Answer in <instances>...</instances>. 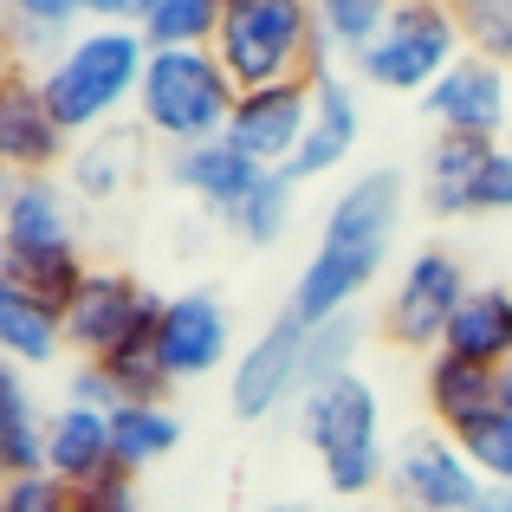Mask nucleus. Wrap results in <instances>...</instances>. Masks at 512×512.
<instances>
[{
    "label": "nucleus",
    "mask_w": 512,
    "mask_h": 512,
    "mask_svg": "<svg viewBox=\"0 0 512 512\" xmlns=\"http://www.w3.org/2000/svg\"><path fill=\"white\" fill-rule=\"evenodd\" d=\"M402 214H409V175L402 169H363L357 182H344V195L325 208L312 260L292 279L286 312L305 331L350 318V305L383 279V260L402 234Z\"/></svg>",
    "instance_id": "obj_1"
},
{
    "label": "nucleus",
    "mask_w": 512,
    "mask_h": 512,
    "mask_svg": "<svg viewBox=\"0 0 512 512\" xmlns=\"http://www.w3.org/2000/svg\"><path fill=\"white\" fill-rule=\"evenodd\" d=\"M143 59L150 46L137 39V26H111V20H85V33L46 65L33 72L39 98H46L52 124L72 143L117 130V117L137 111V85H143Z\"/></svg>",
    "instance_id": "obj_2"
},
{
    "label": "nucleus",
    "mask_w": 512,
    "mask_h": 512,
    "mask_svg": "<svg viewBox=\"0 0 512 512\" xmlns=\"http://www.w3.org/2000/svg\"><path fill=\"white\" fill-rule=\"evenodd\" d=\"M292 409H299V441L318 454L325 493H338V500H370V493L389 487L383 396H376V383L363 370L305 389Z\"/></svg>",
    "instance_id": "obj_3"
},
{
    "label": "nucleus",
    "mask_w": 512,
    "mask_h": 512,
    "mask_svg": "<svg viewBox=\"0 0 512 512\" xmlns=\"http://www.w3.org/2000/svg\"><path fill=\"white\" fill-rule=\"evenodd\" d=\"M214 59L227 65V78L240 91L338 72L325 39H318V13L305 0H221Z\"/></svg>",
    "instance_id": "obj_4"
},
{
    "label": "nucleus",
    "mask_w": 512,
    "mask_h": 512,
    "mask_svg": "<svg viewBox=\"0 0 512 512\" xmlns=\"http://www.w3.org/2000/svg\"><path fill=\"white\" fill-rule=\"evenodd\" d=\"M0 273H13L20 286H33L39 299H52L65 312V299L78 292V279L91 273V260L78 253V214L72 188L59 175L20 182L0 214Z\"/></svg>",
    "instance_id": "obj_5"
},
{
    "label": "nucleus",
    "mask_w": 512,
    "mask_h": 512,
    "mask_svg": "<svg viewBox=\"0 0 512 512\" xmlns=\"http://www.w3.org/2000/svg\"><path fill=\"white\" fill-rule=\"evenodd\" d=\"M240 85L227 78V65L208 52H150L143 59V85H137V130L175 150L227 137Z\"/></svg>",
    "instance_id": "obj_6"
},
{
    "label": "nucleus",
    "mask_w": 512,
    "mask_h": 512,
    "mask_svg": "<svg viewBox=\"0 0 512 512\" xmlns=\"http://www.w3.org/2000/svg\"><path fill=\"white\" fill-rule=\"evenodd\" d=\"M461 52V13L435 7V0H402V7H389L376 46L350 72H357V85L389 91V98H428Z\"/></svg>",
    "instance_id": "obj_7"
},
{
    "label": "nucleus",
    "mask_w": 512,
    "mask_h": 512,
    "mask_svg": "<svg viewBox=\"0 0 512 512\" xmlns=\"http://www.w3.org/2000/svg\"><path fill=\"white\" fill-rule=\"evenodd\" d=\"M474 279H467V260L454 247H415L409 260L396 266L389 279V299H383V338L396 350H422L435 357L441 338H448L454 312L467 305Z\"/></svg>",
    "instance_id": "obj_8"
},
{
    "label": "nucleus",
    "mask_w": 512,
    "mask_h": 512,
    "mask_svg": "<svg viewBox=\"0 0 512 512\" xmlns=\"http://www.w3.org/2000/svg\"><path fill=\"white\" fill-rule=\"evenodd\" d=\"M156 318H163V299H156L137 273H124V266H91V273L78 279V292L65 299V350H72L78 363H98V357H111L117 344H130L143 325H156Z\"/></svg>",
    "instance_id": "obj_9"
},
{
    "label": "nucleus",
    "mask_w": 512,
    "mask_h": 512,
    "mask_svg": "<svg viewBox=\"0 0 512 512\" xmlns=\"http://www.w3.org/2000/svg\"><path fill=\"white\" fill-rule=\"evenodd\" d=\"M422 208L441 214V221H461V214H512L506 143L435 137L422 156Z\"/></svg>",
    "instance_id": "obj_10"
},
{
    "label": "nucleus",
    "mask_w": 512,
    "mask_h": 512,
    "mask_svg": "<svg viewBox=\"0 0 512 512\" xmlns=\"http://www.w3.org/2000/svg\"><path fill=\"white\" fill-rule=\"evenodd\" d=\"M480 493H487V480L474 474L461 441H448L441 428L389 448V500H396V512H474Z\"/></svg>",
    "instance_id": "obj_11"
},
{
    "label": "nucleus",
    "mask_w": 512,
    "mask_h": 512,
    "mask_svg": "<svg viewBox=\"0 0 512 512\" xmlns=\"http://www.w3.org/2000/svg\"><path fill=\"white\" fill-rule=\"evenodd\" d=\"M305 344H312V331L292 312H279L273 325L234 357V370H227V409H234L240 422H266L273 409L299 402L305 396Z\"/></svg>",
    "instance_id": "obj_12"
},
{
    "label": "nucleus",
    "mask_w": 512,
    "mask_h": 512,
    "mask_svg": "<svg viewBox=\"0 0 512 512\" xmlns=\"http://www.w3.org/2000/svg\"><path fill=\"white\" fill-rule=\"evenodd\" d=\"M234 312L214 292H175L163 299L156 318V363H163L169 389L175 383H201L214 370H234Z\"/></svg>",
    "instance_id": "obj_13"
},
{
    "label": "nucleus",
    "mask_w": 512,
    "mask_h": 512,
    "mask_svg": "<svg viewBox=\"0 0 512 512\" xmlns=\"http://www.w3.org/2000/svg\"><path fill=\"white\" fill-rule=\"evenodd\" d=\"M422 111L435 117V137H474V143H506L512 130V72L493 59H461L441 72V85L422 98Z\"/></svg>",
    "instance_id": "obj_14"
},
{
    "label": "nucleus",
    "mask_w": 512,
    "mask_h": 512,
    "mask_svg": "<svg viewBox=\"0 0 512 512\" xmlns=\"http://www.w3.org/2000/svg\"><path fill=\"white\" fill-rule=\"evenodd\" d=\"M305 124H312V78H286V85L240 91L234 117H227V143L260 169H292Z\"/></svg>",
    "instance_id": "obj_15"
},
{
    "label": "nucleus",
    "mask_w": 512,
    "mask_h": 512,
    "mask_svg": "<svg viewBox=\"0 0 512 512\" xmlns=\"http://www.w3.org/2000/svg\"><path fill=\"white\" fill-rule=\"evenodd\" d=\"M65 156H72V137L52 124L33 72L7 78L0 85V169H13L20 182H39V175H59Z\"/></svg>",
    "instance_id": "obj_16"
},
{
    "label": "nucleus",
    "mask_w": 512,
    "mask_h": 512,
    "mask_svg": "<svg viewBox=\"0 0 512 512\" xmlns=\"http://www.w3.org/2000/svg\"><path fill=\"white\" fill-rule=\"evenodd\" d=\"M363 143V91L350 72H325L312 78V124H305V143L292 156V182H318V175L344 169Z\"/></svg>",
    "instance_id": "obj_17"
},
{
    "label": "nucleus",
    "mask_w": 512,
    "mask_h": 512,
    "mask_svg": "<svg viewBox=\"0 0 512 512\" xmlns=\"http://www.w3.org/2000/svg\"><path fill=\"white\" fill-rule=\"evenodd\" d=\"M422 402H428L441 435L461 441V435H474L487 415L506 409V389H500V370H474V363L435 350V357H422Z\"/></svg>",
    "instance_id": "obj_18"
},
{
    "label": "nucleus",
    "mask_w": 512,
    "mask_h": 512,
    "mask_svg": "<svg viewBox=\"0 0 512 512\" xmlns=\"http://www.w3.org/2000/svg\"><path fill=\"white\" fill-rule=\"evenodd\" d=\"M260 163H247V156L234 150L227 137H214V143H195V150H175L169 156V182L182 188L188 201H201L208 214H221V221H234L240 214V201L260 188Z\"/></svg>",
    "instance_id": "obj_19"
},
{
    "label": "nucleus",
    "mask_w": 512,
    "mask_h": 512,
    "mask_svg": "<svg viewBox=\"0 0 512 512\" xmlns=\"http://www.w3.org/2000/svg\"><path fill=\"white\" fill-rule=\"evenodd\" d=\"M111 415L85 409V402H59L46 415V474L65 480V487H91V480L111 474Z\"/></svg>",
    "instance_id": "obj_20"
},
{
    "label": "nucleus",
    "mask_w": 512,
    "mask_h": 512,
    "mask_svg": "<svg viewBox=\"0 0 512 512\" xmlns=\"http://www.w3.org/2000/svg\"><path fill=\"white\" fill-rule=\"evenodd\" d=\"M0 357L20 370H52L65 357V312L13 273H0Z\"/></svg>",
    "instance_id": "obj_21"
},
{
    "label": "nucleus",
    "mask_w": 512,
    "mask_h": 512,
    "mask_svg": "<svg viewBox=\"0 0 512 512\" xmlns=\"http://www.w3.org/2000/svg\"><path fill=\"white\" fill-rule=\"evenodd\" d=\"M137 175H143V130H124V124L72 143V156H65V188L78 201H91V208L117 201Z\"/></svg>",
    "instance_id": "obj_22"
},
{
    "label": "nucleus",
    "mask_w": 512,
    "mask_h": 512,
    "mask_svg": "<svg viewBox=\"0 0 512 512\" xmlns=\"http://www.w3.org/2000/svg\"><path fill=\"white\" fill-rule=\"evenodd\" d=\"M441 357H461L474 370H506L512 363V286H474L454 312Z\"/></svg>",
    "instance_id": "obj_23"
},
{
    "label": "nucleus",
    "mask_w": 512,
    "mask_h": 512,
    "mask_svg": "<svg viewBox=\"0 0 512 512\" xmlns=\"http://www.w3.org/2000/svg\"><path fill=\"white\" fill-rule=\"evenodd\" d=\"M175 448H182V415L169 402H124V409H111V461L130 480L163 467Z\"/></svg>",
    "instance_id": "obj_24"
},
{
    "label": "nucleus",
    "mask_w": 512,
    "mask_h": 512,
    "mask_svg": "<svg viewBox=\"0 0 512 512\" xmlns=\"http://www.w3.org/2000/svg\"><path fill=\"white\" fill-rule=\"evenodd\" d=\"M0 461H7V480L46 467V409H39L26 370L7 357H0Z\"/></svg>",
    "instance_id": "obj_25"
},
{
    "label": "nucleus",
    "mask_w": 512,
    "mask_h": 512,
    "mask_svg": "<svg viewBox=\"0 0 512 512\" xmlns=\"http://www.w3.org/2000/svg\"><path fill=\"white\" fill-rule=\"evenodd\" d=\"M0 20H7L13 52H20V72H26V65H39V72H46V65L59 59V52L72 46L78 33H85L91 13L72 7V0H13Z\"/></svg>",
    "instance_id": "obj_26"
},
{
    "label": "nucleus",
    "mask_w": 512,
    "mask_h": 512,
    "mask_svg": "<svg viewBox=\"0 0 512 512\" xmlns=\"http://www.w3.org/2000/svg\"><path fill=\"white\" fill-rule=\"evenodd\" d=\"M221 33V0H143L137 39L150 52H208Z\"/></svg>",
    "instance_id": "obj_27"
},
{
    "label": "nucleus",
    "mask_w": 512,
    "mask_h": 512,
    "mask_svg": "<svg viewBox=\"0 0 512 512\" xmlns=\"http://www.w3.org/2000/svg\"><path fill=\"white\" fill-rule=\"evenodd\" d=\"M312 13H318V39H325L331 65H338V59L357 65L363 52L376 46L383 20H389V7H383V0H318Z\"/></svg>",
    "instance_id": "obj_28"
},
{
    "label": "nucleus",
    "mask_w": 512,
    "mask_h": 512,
    "mask_svg": "<svg viewBox=\"0 0 512 512\" xmlns=\"http://www.w3.org/2000/svg\"><path fill=\"white\" fill-rule=\"evenodd\" d=\"M292 195H299V182H292L286 169H266L260 188L240 201V214L227 227H234L247 247H279V240H286V227H292Z\"/></svg>",
    "instance_id": "obj_29"
},
{
    "label": "nucleus",
    "mask_w": 512,
    "mask_h": 512,
    "mask_svg": "<svg viewBox=\"0 0 512 512\" xmlns=\"http://www.w3.org/2000/svg\"><path fill=\"white\" fill-rule=\"evenodd\" d=\"M357 344H363L357 312L318 325L312 344H305V389H318V383H331V376H350V370H357Z\"/></svg>",
    "instance_id": "obj_30"
},
{
    "label": "nucleus",
    "mask_w": 512,
    "mask_h": 512,
    "mask_svg": "<svg viewBox=\"0 0 512 512\" xmlns=\"http://www.w3.org/2000/svg\"><path fill=\"white\" fill-rule=\"evenodd\" d=\"M454 13H461V46L512 72V0H467Z\"/></svg>",
    "instance_id": "obj_31"
},
{
    "label": "nucleus",
    "mask_w": 512,
    "mask_h": 512,
    "mask_svg": "<svg viewBox=\"0 0 512 512\" xmlns=\"http://www.w3.org/2000/svg\"><path fill=\"white\" fill-rule=\"evenodd\" d=\"M461 454L474 461V474L487 480V487L512 493V409L487 415V422H480L474 435H461Z\"/></svg>",
    "instance_id": "obj_32"
},
{
    "label": "nucleus",
    "mask_w": 512,
    "mask_h": 512,
    "mask_svg": "<svg viewBox=\"0 0 512 512\" xmlns=\"http://www.w3.org/2000/svg\"><path fill=\"white\" fill-rule=\"evenodd\" d=\"M0 512H72V487L52 480L46 467H39V474H13L7 487H0Z\"/></svg>",
    "instance_id": "obj_33"
},
{
    "label": "nucleus",
    "mask_w": 512,
    "mask_h": 512,
    "mask_svg": "<svg viewBox=\"0 0 512 512\" xmlns=\"http://www.w3.org/2000/svg\"><path fill=\"white\" fill-rule=\"evenodd\" d=\"M72 500H78V506H91V512H143V500H137V480H130L124 467H111L104 480H91V487H78Z\"/></svg>",
    "instance_id": "obj_34"
},
{
    "label": "nucleus",
    "mask_w": 512,
    "mask_h": 512,
    "mask_svg": "<svg viewBox=\"0 0 512 512\" xmlns=\"http://www.w3.org/2000/svg\"><path fill=\"white\" fill-rule=\"evenodd\" d=\"M7 78H20V52H13V39H7V20H0V85Z\"/></svg>",
    "instance_id": "obj_35"
},
{
    "label": "nucleus",
    "mask_w": 512,
    "mask_h": 512,
    "mask_svg": "<svg viewBox=\"0 0 512 512\" xmlns=\"http://www.w3.org/2000/svg\"><path fill=\"white\" fill-rule=\"evenodd\" d=\"M474 512H512V493H500V487H487V493H480V500H474Z\"/></svg>",
    "instance_id": "obj_36"
},
{
    "label": "nucleus",
    "mask_w": 512,
    "mask_h": 512,
    "mask_svg": "<svg viewBox=\"0 0 512 512\" xmlns=\"http://www.w3.org/2000/svg\"><path fill=\"white\" fill-rule=\"evenodd\" d=\"M13 188H20V175H13V169H0V214H7V201H13Z\"/></svg>",
    "instance_id": "obj_37"
},
{
    "label": "nucleus",
    "mask_w": 512,
    "mask_h": 512,
    "mask_svg": "<svg viewBox=\"0 0 512 512\" xmlns=\"http://www.w3.org/2000/svg\"><path fill=\"white\" fill-rule=\"evenodd\" d=\"M500 389H506V409H512V363L500 370Z\"/></svg>",
    "instance_id": "obj_38"
},
{
    "label": "nucleus",
    "mask_w": 512,
    "mask_h": 512,
    "mask_svg": "<svg viewBox=\"0 0 512 512\" xmlns=\"http://www.w3.org/2000/svg\"><path fill=\"white\" fill-rule=\"evenodd\" d=\"M266 512H312V506H292V500H286V506H266Z\"/></svg>",
    "instance_id": "obj_39"
},
{
    "label": "nucleus",
    "mask_w": 512,
    "mask_h": 512,
    "mask_svg": "<svg viewBox=\"0 0 512 512\" xmlns=\"http://www.w3.org/2000/svg\"><path fill=\"white\" fill-rule=\"evenodd\" d=\"M0 487H7V461H0Z\"/></svg>",
    "instance_id": "obj_40"
},
{
    "label": "nucleus",
    "mask_w": 512,
    "mask_h": 512,
    "mask_svg": "<svg viewBox=\"0 0 512 512\" xmlns=\"http://www.w3.org/2000/svg\"><path fill=\"white\" fill-rule=\"evenodd\" d=\"M506 156H512V130H506Z\"/></svg>",
    "instance_id": "obj_41"
},
{
    "label": "nucleus",
    "mask_w": 512,
    "mask_h": 512,
    "mask_svg": "<svg viewBox=\"0 0 512 512\" xmlns=\"http://www.w3.org/2000/svg\"><path fill=\"white\" fill-rule=\"evenodd\" d=\"M72 512H91V506H78V500H72Z\"/></svg>",
    "instance_id": "obj_42"
}]
</instances>
